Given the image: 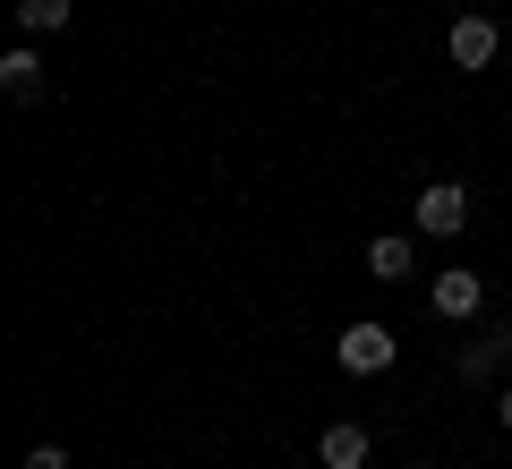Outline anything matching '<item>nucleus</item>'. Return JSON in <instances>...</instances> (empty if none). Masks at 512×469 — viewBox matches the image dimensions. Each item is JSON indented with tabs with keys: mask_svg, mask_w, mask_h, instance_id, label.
<instances>
[{
	"mask_svg": "<svg viewBox=\"0 0 512 469\" xmlns=\"http://www.w3.org/2000/svg\"><path fill=\"white\" fill-rule=\"evenodd\" d=\"M367 273H376V282H410V273H419V248H410L402 231L367 239Z\"/></svg>",
	"mask_w": 512,
	"mask_h": 469,
	"instance_id": "7",
	"label": "nucleus"
},
{
	"mask_svg": "<svg viewBox=\"0 0 512 469\" xmlns=\"http://www.w3.org/2000/svg\"><path fill=\"white\" fill-rule=\"evenodd\" d=\"M333 359H342L350 376H384V367L402 359V342H393V325H376V316H359V325H342V342H333Z\"/></svg>",
	"mask_w": 512,
	"mask_h": 469,
	"instance_id": "1",
	"label": "nucleus"
},
{
	"mask_svg": "<svg viewBox=\"0 0 512 469\" xmlns=\"http://www.w3.org/2000/svg\"><path fill=\"white\" fill-rule=\"evenodd\" d=\"M427 307H436V316H444V325H470V316H478V307H487V282H478V273H436V282H427Z\"/></svg>",
	"mask_w": 512,
	"mask_h": 469,
	"instance_id": "4",
	"label": "nucleus"
},
{
	"mask_svg": "<svg viewBox=\"0 0 512 469\" xmlns=\"http://www.w3.org/2000/svg\"><path fill=\"white\" fill-rule=\"evenodd\" d=\"M504 359H512V316H495V325L478 333L470 350H453V376H461V384H487Z\"/></svg>",
	"mask_w": 512,
	"mask_h": 469,
	"instance_id": "5",
	"label": "nucleus"
},
{
	"mask_svg": "<svg viewBox=\"0 0 512 469\" xmlns=\"http://www.w3.org/2000/svg\"><path fill=\"white\" fill-rule=\"evenodd\" d=\"M26 469H69V452H60V444H35V452H26Z\"/></svg>",
	"mask_w": 512,
	"mask_h": 469,
	"instance_id": "10",
	"label": "nucleus"
},
{
	"mask_svg": "<svg viewBox=\"0 0 512 469\" xmlns=\"http://www.w3.org/2000/svg\"><path fill=\"white\" fill-rule=\"evenodd\" d=\"M495 427L512 435V384H504V393H495Z\"/></svg>",
	"mask_w": 512,
	"mask_h": 469,
	"instance_id": "11",
	"label": "nucleus"
},
{
	"mask_svg": "<svg viewBox=\"0 0 512 469\" xmlns=\"http://www.w3.org/2000/svg\"><path fill=\"white\" fill-rule=\"evenodd\" d=\"M444 52H453V69H461V77H470V69H495V52H504V26H495V18H478V9H470V18H453Z\"/></svg>",
	"mask_w": 512,
	"mask_h": 469,
	"instance_id": "3",
	"label": "nucleus"
},
{
	"mask_svg": "<svg viewBox=\"0 0 512 469\" xmlns=\"http://www.w3.org/2000/svg\"><path fill=\"white\" fill-rule=\"evenodd\" d=\"M0 86H9V103H43V60H35V43L0 52Z\"/></svg>",
	"mask_w": 512,
	"mask_h": 469,
	"instance_id": "8",
	"label": "nucleus"
},
{
	"mask_svg": "<svg viewBox=\"0 0 512 469\" xmlns=\"http://www.w3.org/2000/svg\"><path fill=\"white\" fill-rule=\"evenodd\" d=\"M69 26V0H18V35L35 43V35H60Z\"/></svg>",
	"mask_w": 512,
	"mask_h": 469,
	"instance_id": "9",
	"label": "nucleus"
},
{
	"mask_svg": "<svg viewBox=\"0 0 512 469\" xmlns=\"http://www.w3.org/2000/svg\"><path fill=\"white\" fill-rule=\"evenodd\" d=\"M410 222H419L427 239H461V231H470V188H461V180H427L419 205H410Z\"/></svg>",
	"mask_w": 512,
	"mask_h": 469,
	"instance_id": "2",
	"label": "nucleus"
},
{
	"mask_svg": "<svg viewBox=\"0 0 512 469\" xmlns=\"http://www.w3.org/2000/svg\"><path fill=\"white\" fill-rule=\"evenodd\" d=\"M367 452H376V444H367L359 418H333V427L316 435V461H325V469H367Z\"/></svg>",
	"mask_w": 512,
	"mask_h": 469,
	"instance_id": "6",
	"label": "nucleus"
}]
</instances>
